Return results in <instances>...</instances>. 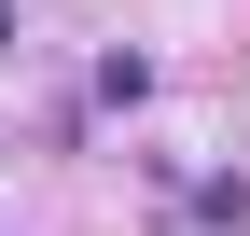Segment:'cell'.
Listing matches in <instances>:
<instances>
[{
	"mask_svg": "<svg viewBox=\"0 0 250 236\" xmlns=\"http://www.w3.org/2000/svg\"><path fill=\"white\" fill-rule=\"evenodd\" d=\"M0 56H14V14H0Z\"/></svg>",
	"mask_w": 250,
	"mask_h": 236,
	"instance_id": "cell-1",
	"label": "cell"
},
{
	"mask_svg": "<svg viewBox=\"0 0 250 236\" xmlns=\"http://www.w3.org/2000/svg\"><path fill=\"white\" fill-rule=\"evenodd\" d=\"M0 236H14V222H0Z\"/></svg>",
	"mask_w": 250,
	"mask_h": 236,
	"instance_id": "cell-2",
	"label": "cell"
}]
</instances>
